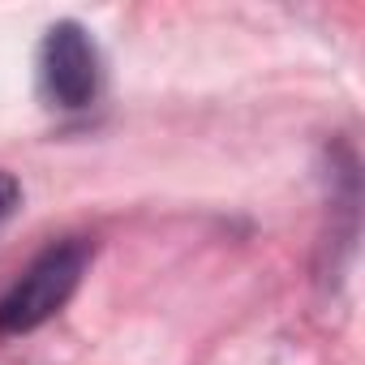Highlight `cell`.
I'll return each instance as SVG.
<instances>
[{"label": "cell", "mask_w": 365, "mask_h": 365, "mask_svg": "<svg viewBox=\"0 0 365 365\" xmlns=\"http://www.w3.org/2000/svg\"><path fill=\"white\" fill-rule=\"evenodd\" d=\"M91 254L95 250L86 237H65L35 254L31 267L0 297V335H26L43 327L56 309H65L91 267Z\"/></svg>", "instance_id": "6da1fadb"}, {"label": "cell", "mask_w": 365, "mask_h": 365, "mask_svg": "<svg viewBox=\"0 0 365 365\" xmlns=\"http://www.w3.org/2000/svg\"><path fill=\"white\" fill-rule=\"evenodd\" d=\"M22 202V185H18V176L14 172H0V224H5Z\"/></svg>", "instance_id": "3957f363"}, {"label": "cell", "mask_w": 365, "mask_h": 365, "mask_svg": "<svg viewBox=\"0 0 365 365\" xmlns=\"http://www.w3.org/2000/svg\"><path fill=\"white\" fill-rule=\"evenodd\" d=\"M39 91L52 108L82 112L99 95V48L78 22H56L39 43Z\"/></svg>", "instance_id": "7a4b0ae2"}]
</instances>
